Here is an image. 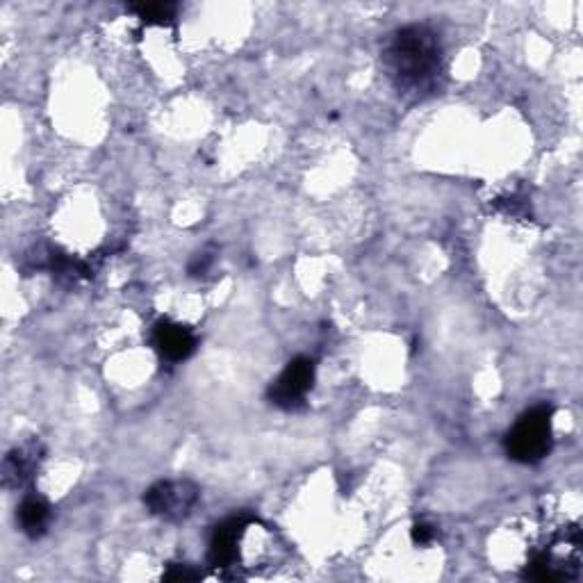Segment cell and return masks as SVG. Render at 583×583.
Masks as SVG:
<instances>
[{
  "mask_svg": "<svg viewBox=\"0 0 583 583\" xmlns=\"http://www.w3.org/2000/svg\"><path fill=\"white\" fill-rule=\"evenodd\" d=\"M383 67L392 85L404 94H433L442 78V46L424 23H413L392 32L383 51Z\"/></svg>",
  "mask_w": 583,
  "mask_h": 583,
  "instance_id": "6da1fadb",
  "label": "cell"
},
{
  "mask_svg": "<svg viewBox=\"0 0 583 583\" xmlns=\"http://www.w3.org/2000/svg\"><path fill=\"white\" fill-rule=\"evenodd\" d=\"M552 424H554V406L540 404L524 413L515 422L511 431L506 433L504 447L506 454L515 463L533 465L540 463L552 451Z\"/></svg>",
  "mask_w": 583,
  "mask_h": 583,
  "instance_id": "7a4b0ae2",
  "label": "cell"
},
{
  "mask_svg": "<svg viewBox=\"0 0 583 583\" xmlns=\"http://www.w3.org/2000/svg\"><path fill=\"white\" fill-rule=\"evenodd\" d=\"M196 502H199V488L192 481H160L144 495L146 508L169 522L185 520Z\"/></svg>",
  "mask_w": 583,
  "mask_h": 583,
  "instance_id": "3957f363",
  "label": "cell"
},
{
  "mask_svg": "<svg viewBox=\"0 0 583 583\" xmlns=\"http://www.w3.org/2000/svg\"><path fill=\"white\" fill-rule=\"evenodd\" d=\"M312 383H315V363L306 356H299L290 360V365H287L281 376L272 383L267 397L278 408L297 410L306 404Z\"/></svg>",
  "mask_w": 583,
  "mask_h": 583,
  "instance_id": "277c9868",
  "label": "cell"
},
{
  "mask_svg": "<svg viewBox=\"0 0 583 583\" xmlns=\"http://www.w3.org/2000/svg\"><path fill=\"white\" fill-rule=\"evenodd\" d=\"M251 520H253L251 515L242 513L217 524L215 531H212L208 549V561L212 568H233V565H237V561L242 558L240 545Z\"/></svg>",
  "mask_w": 583,
  "mask_h": 583,
  "instance_id": "5b68a950",
  "label": "cell"
},
{
  "mask_svg": "<svg viewBox=\"0 0 583 583\" xmlns=\"http://www.w3.org/2000/svg\"><path fill=\"white\" fill-rule=\"evenodd\" d=\"M153 342L155 349L160 351L162 358H167L169 363H183L196 351V335L190 328L183 324L171 322V319H160L153 326Z\"/></svg>",
  "mask_w": 583,
  "mask_h": 583,
  "instance_id": "8992f818",
  "label": "cell"
},
{
  "mask_svg": "<svg viewBox=\"0 0 583 583\" xmlns=\"http://www.w3.org/2000/svg\"><path fill=\"white\" fill-rule=\"evenodd\" d=\"M48 522H51V506H48L46 499L37 495L23 499V504L19 506V524L26 536L41 538L48 529Z\"/></svg>",
  "mask_w": 583,
  "mask_h": 583,
  "instance_id": "52a82bcc",
  "label": "cell"
},
{
  "mask_svg": "<svg viewBox=\"0 0 583 583\" xmlns=\"http://www.w3.org/2000/svg\"><path fill=\"white\" fill-rule=\"evenodd\" d=\"M39 454H37V445L32 442L28 447H21V449H14L10 456L5 458V483L7 486H23L26 483L32 472H35V467L39 463Z\"/></svg>",
  "mask_w": 583,
  "mask_h": 583,
  "instance_id": "ba28073f",
  "label": "cell"
},
{
  "mask_svg": "<svg viewBox=\"0 0 583 583\" xmlns=\"http://www.w3.org/2000/svg\"><path fill=\"white\" fill-rule=\"evenodd\" d=\"M128 10L137 14V19H142L146 26H169L176 19L178 7L174 3H142L130 5Z\"/></svg>",
  "mask_w": 583,
  "mask_h": 583,
  "instance_id": "9c48e42d",
  "label": "cell"
},
{
  "mask_svg": "<svg viewBox=\"0 0 583 583\" xmlns=\"http://www.w3.org/2000/svg\"><path fill=\"white\" fill-rule=\"evenodd\" d=\"M164 579L167 581H196V579H201V572L199 570H194L192 565H171V570L164 574Z\"/></svg>",
  "mask_w": 583,
  "mask_h": 583,
  "instance_id": "30bf717a",
  "label": "cell"
},
{
  "mask_svg": "<svg viewBox=\"0 0 583 583\" xmlns=\"http://www.w3.org/2000/svg\"><path fill=\"white\" fill-rule=\"evenodd\" d=\"M410 536H413L415 545H429L431 540L435 538V529L431 527L429 522H415L413 531H410Z\"/></svg>",
  "mask_w": 583,
  "mask_h": 583,
  "instance_id": "8fae6325",
  "label": "cell"
},
{
  "mask_svg": "<svg viewBox=\"0 0 583 583\" xmlns=\"http://www.w3.org/2000/svg\"><path fill=\"white\" fill-rule=\"evenodd\" d=\"M212 262H215V256H212V253L208 251L199 253V256L190 262V276H203L210 269Z\"/></svg>",
  "mask_w": 583,
  "mask_h": 583,
  "instance_id": "7c38bea8",
  "label": "cell"
}]
</instances>
